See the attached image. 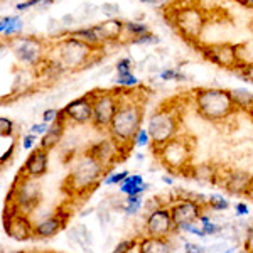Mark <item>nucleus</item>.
Returning a JSON list of instances; mask_svg holds the SVG:
<instances>
[{
	"label": "nucleus",
	"instance_id": "nucleus-1",
	"mask_svg": "<svg viewBox=\"0 0 253 253\" xmlns=\"http://www.w3.org/2000/svg\"><path fill=\"white\" fill-rule=\"evenodd\" d=\"M98 49L88 46L83 41L66 36V38L54 41L49 47V56L46 66L54 69L56 73H68V71H81L93 66Z\"/></svg>",
	"mask_w": 253,
	"mask_h": 253
},
{
	"label": "nucleus",
	"instance_id": "nucleus-2",
	"mask_svg": "<svg viewBox=\"0 0 253 253\" xmlns=\"http://www.w3.org/2000/svg\"><path fill=\"white\" fill-rule=\"evenodd\" d=\"M120 93V105L113 117L112 124H110V137L115 140L122 147L126 144H132L135 138L137 132L142 128V122H144V105L133 96H126L122 93V89L118 88Z\"/></svg>",
	"mask_w": 253,
	"mask_h": 253
},
{
	"label": "nucleus",
	"instance_id": "nucleus-3",
	"mask_svg": "<svg viewBox=\"0 0 253 253\" xmlns=\"http://www.w3.org/2000/svg\"><path fill=\"white\" fill-rule=\"evenodd\" d=\"M194 107L199 117L208 122H223L235 112V101L230 89L223 88H201L194 93Z\"/></svg>",
	"mask_w": 253,
	"mask_h": 253
},
{
	"label": "nucleus",
	"instance_id": "nucleus-4",
	"mask_svg": "<svg viewBox=\"0 0 253 253\" xmlns=\"http://www.w3.org/2000/svg\"><path fill=\"white\" fill-rule=\"evenodd\" d=\"M105 170H107V167L101 164L96 157H93L91 154L86 152L83 156H80L76 161H73L64 186L73 194H86L88 191H91L101 181Z\"/></svg>",
	"mask_w": 253,
	"mask_h": 253
},
{
	"label": "nucleus",
	"instance_id": "nucleus-5",
	"mask_svg": "<svg viewBox=\"0 0 253 253\" xmlns=\"http://www.w3.org/2000/svg\"><path fill=\"white\" fill-rule=\"evenodd\" d=\"M169 17L174 29L186 41H198L206 27V12L194 3H186L179 9H170Z\"/></svg>",
	"mask_w": 253,
	"mask_h": 253
},
{
	"label": "nucleus",
	"instance_id": "nucleus-6",
	"mask_svg": "<svg viewBox=\"0 0 253 253\" xmlns=\"http://www.w3.org/2000/svg\"><path fill=\"white\" fill-rule=\"evenodd\" d=\"M7 46L14 52V56L26 66H39L47 61L49 47L42 39L36 36H17L7 39Z\"/></svg>",
	"mask_w": 253,
	"mask_h": 253
},
{
	"label": "nucleus",
	"instance_id": "nucleus-7",
	"mask_svg": "<svg viewBox=\"0 0 253 253\" xmlns=\"http://www.w3.org/2000/svg\"><path fill=\"white\" fill-rule=\"evenodd\" d=\"M147 130L152 137V144L161 147L169 140L177 137L179 132V117L170 107L159 108L147 120Z\"/></svg>",
	"mask_w": 253,
	"mask_h": 253
},
{
	"label": "nucleus",
	"instance_id": "nucleus-8",
	"mask_svg": "<svg viewBox=\"0 0 253 253\" xmlns=\"http://www.w3.org/2000/svg\"><path fill=\"white\" fill-rule=\"evenodd\" d=\"M93 100V122L91 125L98 130H108L115 117L118 105H120V93L118 89L110 91V89H96L91 91Z\"/></svg>",
	"mask_w": 253,
	"mask_h": 253
},
{
	"label": "nucleus",
	"instance_id": "nucleus-9",
	"mask_svg": "<svg viewBox=\"0 0 253 253\" xmlns=\"http://www.w3.org/2000/svg\"><path fill=\"white\" fill-rule=\"evenodd\" d=\"M41 198H42V193H41L38 179H29L24 177V175H19L17 181L14 182V186L10 189L9 205H14L22 213L29 214L31 211H34L38 208Z\"/></svg>",
	"mask_w": 253,
	"mask_h": 253
},
{
	"label": "nucleus",
	"instance_id": "nucleus-10",
	"mask_svg": "<svg viewBox=\"0 0 253 253\" xmlns=\"http://www.w3.org/2000/svg\"><path fill=\"white\" fill-rule=\"evenodd\" d=\"M157 156L167 169L182 172L191 161V145L177 135L167 144L157 147Z\"/></svg>",
	"mask_w": 253,
	"mask_h": 253
},
{
	"label": "nucleus",
	"instance_id": "nucleus-11",
	"mask_svg": "<svg viewBox=\"0 0 253 253\" xmlns=\"http://www.w3.org/2000/svg\"><path fill=\"white\" fill-rule=\"evenodd\" d=\"M3 230L9 238L15 242H29L34 240V223L31 221L29 214L22 213L14 205H9L3 216Z\"/></svg>",
	"mask_w": 253,
	"mask_h": 253
},
{
	"label": "nucleus",
	"instance_id": "nucleus-12",
	"mask_svg": "<svg viewBox=\"0 0 253 253\" xmlns=\"http://www.w3.org/2000/svg\"><path fill=\"white\" fill-rule=\"evenodd\" d=\"M175 231V224L170 214V210L166 206L154 208L149 211L144 223L145 236H159V238H167L170 233Z\"/></svg>",
	"mask_w": 253,
	"mask_h": 253
},
{
	"label": "nucleus",
	"instance_id": "nucleus-13",
	"mask_svg": "<svg viewBox=\"0 0 253 253\" xmlns=\"http://www.w3.org/2000/svg\"><path fill=\"white\" fill-rule=\"evenodd\" d=\"M203 56L214 63L216 66L221 68H230V69H236L240 66V52L238 47L233 46V44H211V46H205L201 47Z\"/></svg>",
	"mask_w": 253,
	"mask_h": 253
},
{
	"label": "nucleus",
	"instance_id": "nucleus-14",
	"mask_svg": "<svg viewBox=\"0 0 253 253\" xmlns=\"http://www.w3.org/2000/svg\"><path fill=\"white\" fill-rule=\"evenodd\" d=\"M206 205L196 201L193 198H182L177 199L172 206H169L170 214H172L174 224L175 228L182 226V224H189V223H196L199 219V216L205 213Z\"/></svg>",
	"mask_w": 253,
	"mask_h": 253
},
{
	"label": "nucleus",
	"instance_id": "nucleus-15",
	"mask_svg": "<svg viewBox=\"0 0 253 253\" xmlns=\"http://www.w3.org/2000/svg\"><path fill=\"white\" fill-rule=\"evenodd\" d=\"M63 115L66 118V122H73L76 125H86L93 122V100L91 95H83L78 96L75 100H71L64 107Z\"/></svg>",
	"mask_w": 253,
	"mask_h": 253
},
{
	"label": "nucleus",
	"instance_id": "nucleus-16",
	"mask_svg": "<svg viewBox=\"0 0 253 253\" xmlns=\"http://www.w3.org/2000/svg\"><path fill=\"white\" fill-rule=\"evenodd\" d=\"M47 167H49V152L44 150L42 147H36L29 154V157L26 159V162H24L20 175L29 179H39L47 172Z\"/></svg>",
	"mask_w": 253,
	"mask_h": 253
},
{
	"label": "nucleus",
	"instance_id": "nucleus-17",
	"mask_svg": "<svg viewBox=\"0 0 253 253\" xmlns=\"http://www.w3.org/2000/svg\"><path fill=\"white\" fill-rule=\"evenodd\" d=\"M253 184V174L247 172V170H230L223 175L221 186L230 194L236 196H247L248 191Z\"/></svg>",
	"mask_w": 253,
	"mask_h": 253
},
{
	"label": "nucleus",
	"instance_id": "nucleus-18",
	"mask_svg": "<svg viewBox=\"0 0 253 253\" xmlns=\"http://www.w3.org/2000/svg\"><path fill=\"white\" fill-rule=\"evenodd\" d=\"M64 224H66V218H64L63 214L46 216V218L34 223V235H36V238H39V240L52 238V236H56L63 230Z\"/></svg>",
	"mask_w": 253,
	"mask_h": 253
},
{
	"label": "nucleus",
	"instance_id": "nucleus-19",
	"mask_svg": "<svg viewBox=\"0 0 253 253\" xmlns=\"http://www.w3.org/2000/svg\"><path fill=\"white\" fill-rule=\"evenodd\" d=\"M120 147L122 145L118 144L115 138L108 137V138H105V140H101L100 144H96L91 150H88V152L91 154L93 157H96L98 161L108 169L110 166L117 162V152Z\"/></svg>",
	"mask_w": 253,
	"mask_h": 253
},
{
	"label": "nucleus",
	"instance_id": "nucleus-20",
	"mask_svg": "<svg viewBox=\"0 0 253 253\" xmlns=\"http://www.w3.org/2000/svg\"><path fill=\"white\" fill-rule=\"evenodd\" d=\"M69 36L83 41V42H86L88 46H91L95 49L107 44V42H105V39H103V36H101V31H100V26H98V24H93V26H83V27H78V29H73V31H69Z\"/></svg>",
	"mask_w": 253,
	"mask_h": 253
},
{
	"label": "nucleus",
	"instance_id": "nucleus-21",
	"mask_svg": "<svg viewBox=\"0 0 253 253\" xmlns=\"http://www.w3.org/2000/svg\"><path fill=\"white\" fill-rule=\"evenodd\" d=\"M64 130H66V118H63L61 120H58L56 124H52L51 126H49V130L46 133H44L42 137H41V145L44 150H52L56 149V147L59 145V142L63 140V135H64Z\"/></svg>",
	"mask_w": 253,
	"mask_h": 253
},
{
	"label": "nucleus",
	"instance_id": "nucleus-22",
	"mask_svg": "<svg viewBox=\"0 0 253 253\" xmlns=\"http://www.w3.org/2000/svg\"><path fill=\"white\" fill-rule=\"evenodd\" d=\"M138 253H172L169 238H159V236H144L137 243Z\"/></svg>",
	"mask_w": 253,
	"mask_h": 253
},
{
	"label": "nucleus",
	"instance_id": "nucleus-23",
	"mask_svg": "<svg viewBox=\"0 0 253 253\" xmlns=\"http://www.w3.org/2000/svg\"><path fill=\"white\" fill-rule=\"evenodd\" d=\"M101 31V36H103L105 42H115V41H120L122 36L125 34V22L120 20L118 17L115 19H107L103 22L98 24Z\"/></svg>",
	"mask_w": 253,
	"mask_h": 253
},
{
	"label": "nucleus",
	"instance_id": "nucleus-24",
	"mask_svg": "<svg viewBox=\"0 0 253 253\" xmlns=\"http://www.w3.org/2000/svg\"><path fill=\"white\" fill-rule=\"evenodd\" d=\"M118 189L125 196H142L149 189V184L144 181V177H142L140 174H130L128 177L118 186Z\"/></svg>",
	"mask_w": 253,
	"mask_h": 253
},
{
	"label": "nucleus",
	"instance_id": "nucleus-25",
	"mask_svg": "<svg viewBox=\"0 0 253 253\" xmlns=\"http://www.w3.org/2000/svg\"><path fill=\"white\" fill-rule=\"evenodd\" d=\"M24 31V20L20 19V15L12 14V15H5L0 20V34L7 39L17 38V36L22 34Z\"/></svg>",
	"mask_w": 253,
	"mask_h": 253
},
{
	"label": "nucleus",
	"instance_id": "nucleus-26",
	"mask_svg": "<svg viewBox=\"0 0 253 253\" xmlns=\"http://www.w3.org/2000/svg\"><path fill=\"white\" fill-rule=\"evenodd\" d=\"M191 175H193V179H196L198 182H201V184H216L218 182V170L214 169L213 166L210 164H199V166H194L193 169H191Z\"/></svg>",
	"mask_w": 253,
	"mask_h": 253
},
{
	"label": "nucleus",
	"instance_id": "nucleus-27",
	"mask_svg": "<svg viewBox=\"0 0 253 253\" xmlns=\"http://www.w3.org/2000/svg\"><path fill=\"white\" fill-rule=\"evenodd\" d=\"M231 91V98L235 101L236 110L242 112H253V93L247 88H233Z\"/></svg>",
	"mask_w": 253,
	"mask_h": 253
},
{
	"label": "nucleus",
	"instance_id": "nucleus-28",
	"mask_svg": "<svg viewBox=\"0 0 253 253\" xmlns=\"http://www.w3.org/2000/svg\"><path fill=\"white\" fill-rule=\"evenodd\" d=\"M149 31V26H147L145 22H142V20H125V34L128 38V42L132 39H137L140 38V36L147 34Z\"/></svg>",
	"mask_w": 253,
	"mask_h": 253
},
{
	"label": "nucleus",
	"instance_id": "nucleus-29",
	"mask_svg": "<svg viewBox=\"0 0 253 253\" xmlns=\"http://www.w3.org/2000/svg\"><path fill=\"white\" fill-rule=\"evenodd\" d=\"M198 221H199V224L203 226V230H205L206 236H216V235H221L223 231H224V226H223V224L214 223L213 219H211L210 216L205 214V213L199 216Z\"/></svg>",
	"mask_w": 253,
	"mask_h": 253
},
{
	"label": "nucleus",
	"instance_id": "nucleus-30",
	"mask_svg": "<svg viewBox=\"0 0 253 253\" xmlns=\"http://www.w3.org/2000/svg\"><path fill=\"white\" fill-rule=\"evenodd\" d=\"M112 83L115 84L118 88H126V89H132L137 88L140 84V80L137 78L133 73H126V75H117L112 78Z\"/></svg>",
	"mask_w": 253,
	"mask_h": 253
},
{
	"label": "nucleus",
	"instance_id": "nucleus-31",
	"mask_svg": "<svg viewBox=\"0 0 253 253\" xmlns=\"http://www.w3.org/2000/svg\"><path fill=\"white\" fill-rule=\"evenodd\" d=\"M144 206V199L142 196H126L124 205H122V210L126 216H133L140 211V208Z\"/></svg>",
	"mask_w": 253,
	"mask_h": 253
},
{
	"label": "nucleus",
	"instance_id": "nucleus-32",
	"mask_svg": "<svg viewBox=\"0 0 253 253\" xmlns=\"http://www.w3.org/2000/svg\"><path fill=\"white\" fill-rule=\"evenodd\" d=\"M206 206L211 211H226L230 208V201L226 198H223L221 194H210L208 196V203Z\"/></svg>",
	"mask_w": 253,
	"mask_h": 253
},
{
	"label": "nucleus",
	"instance_id": "nucleus-33",
	"mask_svg": "<svg viewBox=\"0 0 253 253\" xmlns=\"http://www.w3.org/2000/svg\"><path fill=\"white\" fill-rule=\"evenodd\" d=\"M54 0H24V2L15 3V10L17 12H26L32 9V7H49Z\"/></svg>",
	"mask_w": 253,
	"mask_h": 253
},
{
	"label": "nucleus",
	"instance_id": "nucleus-34",
	"mask_svg": "<svg viewBox=\"0 0 253 253\" xmlns=\"http://www.w3.org/2000/svg\"><path fill=\"white\" fill-rule=\"evenodd\" d=\"M175 231L179 233H187V235H194V236H199V238H205L206 233L203 230V226L199 224V221L196 223H189V224H182V226L175 228Z\"/></svg>",
	"mask_w": 253,
	"mask_h": 253
},
{
	"label": "nucleus",
	"instance_id": "nucleus-35",
	"mask_svg": "<svg viewBox=\"0 0 253 253\" xmlns=\"http://www.w3.org/2000/svg\"><path fill=\"white\" fill-rule=\"evenodd\" d=\"M159 78L162 81H186V75L182 71H179V69L175 68H166L161 71V75H159Z\"/></svg>",
	"mask_w": 253,
	"mask_h": 253
},
{
	"label": "nucleus",
	"instance_id": "nucleus-36",
	"mask_svg": "<svg viewBox=\"0 0 253 253\" xmlns=\"http://www.w3.org/2000/svg\"><path fill=\"white\" fill-rule=\"evenodd\" d=\"M159 42H161V38H159V36L152 34V32H147V34L140 36V38L132 39L128 44H133V46H157Z\"/></svg>",
	"mask_w": 253,
	"mask_h": 253
},
{
	"label": "nucleus",
	"instance_id": "nucleus-37",
	"mask_svg": "<svg viewBox=\"0 0 253 253\" xmlns=\"http://www.w3.org/2000/svg\"><path fill=\"white\" fill-rule=\"evenodd\" d=\"M128 170H122V172H108L103 179L105 186H120L122 182L128 177Z\"/></svg>",
	"mask_w": 253,
	"mask_h": 253
},
{
	"label": "nucleus",
	"instance_id": "nucleus-38",
	"mask_svg": "<svg viewBox=\"0 0 253 253\" xmlns=\"http://www.w3.org/2000/svg\"><path fill=\"white\" fill-rule=\"evenodd\" d=\"M98 10L105 15L107 19H115L120 15V5L118 3H113V2H105L98 7Z\"/></svg>",
	"mask_w": 253,
	"mask_h": 253
},
{
	"label": "nucleus",
	"instance_id": "nucleus-39",
	"mask_svg": "<svg viewBox=\"0 0 253 253\" xmlns=\"http://www.w3.org/2000/svg\"><path fill=\"white\" fill-rule=\"evenodd\" d=\"M132 144L135 145V147H147V145L152 144V137H150V133H149V130H147V126H145V128L142 126V128L138 130Z\"/></svg>",
	"mask_w": 253,
	"mask_h": 253
},
{
	"label": "nucleus",
	"instance_id": "nucleus-40",
	"mask_svg": "<svg viewBox=\"0 0 253 253\" xmlns=\"http://www.w3.org/2000/svg\"><path fill=\"white\" fill-rule=\"evenodd\" d=\"M61 118H63V112H61L59 108H47L42 112V122L47 125L56 124V122L61 120Z\"/></svg>",
	"mask_w": 253,
	"mask_h": 253
},
{
	"label": "nucleus",
	"instance_id": "nucleus-41",
	"mask_svg": "<svg viewBox=\"0 0 253 253\" xmlns=\"http://www.w3.org/2000/svg\"><path fill=\"white\" fill-rule=\"evenodd\" d=\"M235 71L242 76V80L253 84V63H240V66Z\"/></svg>",
	"mask_w": 253,
	"mask_h": 253
},
{
	"label": "nucleus",
	"instance_id": "nucleus-42",
	"mask_svg": "<svg viewBox=\"0 0 253 253\" xmlns=\"http://www.w3.org/2000/svg\"><path fill=\"white\" fill-rule=\"evenodd\" d=\"M117 75H126V73H133V61L130 58H122L115 63Z\"/></svg>",
	"mask_w": 253,
	"mask_h": 253
},
{
	"label": "nucleus",
	"instance_id": "nucleus-43",
	"mask_svg": "<svg viewBox=\"0 0 253 253\" xmlns=\"http://www.w3.org/2000/svg\"><path fill=\"white\" fill-rule=\"evenodd\" d=\"M14 133V122L9 117H0V135L10 137Z\"/></svg>",
	"mask_w": 253,
	"mask_h": 253
},
{
	"label": "nucleus",
	"instance_id": "nucleus-44",
	"mask_svg": "<svg viewBox=\"0 0 253 253\" xmlns=\"http://www.w3.org/2000/svg\"><path fill=\"white\" fill-rule=\"evenodd\" d=\"M137 240H122L120 243H117L112 253H130L133 250V247H137Z\"/></svg>",
	"mask_w": 253,
	"mask_h": 253
},
{
	"label": "nucleus",
	"instance_id": "nucleus-45",
	"mask_svg": "<svg viewBox=\"0 0 253 253\" xmlns=\"http://www.w3.org/2000/svg\"><path fill=\"white\" fill-rule=\"evenodd\" d=\"M138 2H142L144 5L154 7V9H169L174 0H138Z\"/></svg>",
	"mask_w": 253,
	"mask_h": 253
},
{
	"label": "nucleus",
	"instance_id": "nucleus-46",
	"mask_svg": "<svg viewBox=\"0 0 253 253\" xmlns=\"http://www.w3.org/2000/svg\"><path fill=\"white\" fill-rule=\"evenodd\" d=\"M36 144H38V135H34V133H26V135H22V147L26 150L36 149Z\"/></svg>",
	"mask_w": 253,
	"mask_h": 253
},
{
	"label": "nucleus",
	"instance_id": "nucleus-47",
	"mask_svg": "<svg viewBox=\"0 0 253 253\" xmlns=\"http://www.w3.org/2000/svg\"><path fill=\"white\" fill-rule=\"evenodd\" d=\"M208 248L196 242H186L184 243V253H206Z\"/></svg>",
	"mask_w": 253,
	"mask_h": 253
},
{
	"label": "nucleus",
	"instance_id": "nucleus-48",
	"mask_svg": "<svg viewBox=\"0 0 253 253\" xmlns=\"http://www.w3.org/2000/svg\"><path fill=\"white\" fill-rule=\"evenodd\" d=\"M243 248L247 253H253V226L248 228L247 235L243 238Z\"/></svg>",
	"mask_w": 253,
	"mask_h": 253
},
{
	"label": "nucleus",
	"instance_id": "nucleus-49",
	"mask_svg": "<svg viewBox=\"0 0 253 253\" xmlns=\"http://www.w3.org/2000/svg\"><path fill=\"white\" fill-rule=\"evenodd\" d=\"M49 126L51 125H47V124H44V122H41V124H34V125H31V128H29V133H34V135H41L42 137L44 133L49 130Z\"/></svg>",
	"mask_w": 253,
	"mask_h": 253
},
{
	"label": "nucleus",
	"instance_id": "nucleus-50",
	"mask_svg": "<svg viewBox=\"0 0 253 253\" xmlns=\"http://www.w3.org/2000/svg\"><path fill=\"white\" fill-rule=\"evenodd\" d=\"M235 214L236 216H247L250 214V206L247 205V203H236L235 205Z\"/></svg>",
	"mask_w": 253,
	"mask_h": 253
},
{
	"label": "nucleus",
	"instance_id": "nucleus-51",
	"mask_svg": "<svg viewBox=\"0 0 253 253\" xmlns=\"http://www.w3.org/2000/svg\"><path fill=\"white\" fill-rule=\"evenodd\" d=\"M61 22H63V26L64 27H71V26H75L76 24V17H75V14H64V15H61Z\"/></svg>",
	"mask_w": 253,
	"mask_h": 253
},
{
	"label": "nucleus",
	"instance_id": "nucleus-52",
	"mask_svg": "<svg viewBox=\"0 0 253 253\" xmlns=\"http://www.w3.org/2000/svg\"><path fill=\"white\" fill-rule=\"evenodd\" d=\"M14 150H15V144H14V142H12V144L9 145V150H7V152H2V159H0V161H2V166L5 164V162L9 161V159L12 157V154H14Z\"/></svg>",
	"mask_w": 253,
	"mask_h": 253
},
{
	"label": "nucleus",
	"instance_id": "nucleus-53",
	"mask_svg": "<svg viewBox=\"0 0 253 253\" xmlns=\"http://www.w3.org/2000/svg\"><path fill=\"white\" fill-rule=\"evenodd\" d=\"M235 2H238L243 7H248V9H253V0H235Z\"/></svg>",
	"mask_w": 253,
	"mask_h": 253
},
{
	"label": "nucleus",
	"instance_id": "nucleus-54",
	"mask_svg": "<svg viewBox=\"0 0 253 253\" xmlns=\"http://www.w3.org/2000/svg\"><path fill=\"white\" fill-rule=\"evenodd\" d=\"M162 181H164L166 184H172V182H174V179L170 177V175H162Z\"/></svg>",
	"mask_w": 253,
	"mask_h": 253
},
{
	"label": "nucleus",
	"instance_id": "nucleus-55",
	"mask_svg": "<svg viewBox=\"0 0 253 253\" xmlns=\"http://www.w3.org/2000/svg\"><path fill=\"white\" fill-rule=\"evenodd\" d=\"M247 196H248V198H250V199H252V201H253V184H252V187H250V191H248V194H247Z\"/></svg>",
	"mask_w": 253,
	"mask_h": 253
},
{
	"label": "nucleus",
	"instance_id": "nucleus-56",
	"mask_svg": "<svg viewBox=\"0 0 253 253\" xmlns=\"http://www.w3.org/2000/svg\"><path fill=\"white\" fill-rule=\"evenodd\" d=\"M0 253H24V252H5V250H2Z\"/></svg>",
	"mask_w": 253,
	"mask_h": 253
}]
</instances>
